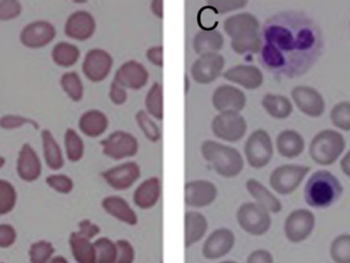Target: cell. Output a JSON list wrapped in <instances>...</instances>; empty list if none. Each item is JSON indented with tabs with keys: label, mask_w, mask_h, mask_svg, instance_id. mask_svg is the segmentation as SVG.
Returning <instances> with one entry per match:
<instances>
[{
	"label": "cell",
	"mask_w": 350,
	"mask_h": 263,
	"mask_svg": "<svg viewBox=\"0 0 350 263\" xmlns=\"http://www.w3.org/2000/svg\"><path fill=\"white\" fill-rule=\"evenodd\" d=\"M261 63L274 75H305L323 55L325 39L319 25L305 12L290 10L270 16L263 25Z\"/></svg>",
	"instance_id": "6da1fadb"
},
{
	"label": "cell",
	"mask_w": 350,
	"mask_h": 263,
	"mask_svg": "<svg viewBox=\"0 0 350 263\" xmlns=\"http://www.w3.org/2000/svg\"><path fill=\"white\" fill-rule=\"evenodd\" d=\"M223 29L230 37V47L237 55L258 53L263 45L260 23L254 14L241 12L228 16L223 23Z\"/></svg>",
	"instance_id": "7a4b0ae2"
},
{
	"label": "cell",
	"mask_w": 350,
	"mask_h": 263,
	"mask_svg": "<svg viewBox=\"0 0 350 263\" xmlns=\"http://www.w3.org/2000/svg\"><path fill=\"white\" fill-rule=\"evenodd\" d=\"M202 154L213 170L224 178L239 176L245 166L243 155L237 148L214 140H206L202 143Z\"/></svg>",
	"instance_id": "3957f363"
},
{
	"label": "cell",
	"mask_w": 350,
	"mask_h": 263,
	"mask_svg": "<svg viewBox=\"0 0 350 263\" xmlns=\"http://www.w3.org/2000/svg\"><path fill=\"white\" fill-rule=\"evenodd\" d=\"M343 191L341 183L331 172L317 171L305 185V201L310 207L325 209L334 205Z\"/></svg>",
	"instance_id": "277c9868"
},
{
	"label": "cell",
	"mask_w": 350,
	"mask_h": 263,
	"mask_svg": "<svg viewBox=\"0 0 350 263\" xmlns=\"http://www.w3.org/2000/svg\"><path fill=\"white\" fill-rule=\"evenodd\" d=\"M346 142L343 136L334 129H323L314 136L309 154L313 162L321 166H331L345 149Z\"/></svg>",
	"instance_id": "5b68a950"
},
{
	"label": "cell",
	"mask_w": 350,
	"mask_h": 263,
	"mask_svg": "<svg viewBox=\"0 0 350 263\" xmlns=\"http://www.w3.org/2000/svg\"><path fill=\"white\" fill-rule=\"evenodd\" d=\"M237 220L243 231L255 236L265 234L270 229L272 222L269 212L254 201H247L239 205Z\"/></svg>",
	"instance_id": "8992f818"
},
{
	"label": "cell",
	"mask_w": 350,
	"mask_h": 263,
	"mask_svg": "<svg viewBox=\"0 0 350 263\" xmlns=\"http://www.w3.org/2000/svg\"><path fill=\"white\" fill-rule=\"evenodd\" d=\"M245 156L251 168H263L273 156L271 137L265 129H258L247 137L245 143Z\"/></svg>",
	"instance_id": "52a82bcc"
},
{
	"label": "cell",
	"mask_w": 350,
	"mask_h": 263,
	"mask_svg": "<svg viewBox=\"0 0 350 263\" xmlns=\"http://www.w3.org/2000/svg\"><path fill=\"white\" fill-rule=\"evenodd\" d=\"M247 131V121L241 113H219L212 121V132L215 137L228 143L241 141Z\"/></svg>",
	"instance_id": "ba28073f"
},
{
	"label": "cell",
	"mask_w": 350,
	"mask_h": 263,
	"mask_svg": "<svg viewBox=\"0 0 350 263\" xmlns=\"http://www.w3.org/2000/svg\"><path fill=\"white\" fill-rule=\"evenodd\" d=\"M309 171V166L282 164L272 171L269 177L270 186L278 195H291L300 186Z\"/></svg>",
	"instance_id": "9c48e42d"
},
{
	"label": "cell",
	"mask_w": 350,
	"mask_h": 263,
	"mask_svg": "<svg viewBox=\"0 0 350 263\" xmlns=\"http://www.w3.org/2000/svg\"><path fill=\"white\" fill-rule=\"evenodd\" d=\"M104 155L113 160L133 158L138 153L139 143L133 134L126 131H116L100 142Z\"/></svg>",
	"instance_id": "30bf717a"
},
{
	"label": "cell",
	"mask_w": 350,
	"mask_h": 263,
	"mask_svg": "<svg viewBox=\"0 0 350 263\" xmlns=\"http://www.w3.org/2000/svg\"><path fill=\"white\" fill-rule=\"evenodd\" d=\"M225 59L219 53L200 55L190 68L192 79L198 84H210L214 82L224 69Z\"/></svg>",
	"instance_id": "8fae6325"
},
{
	"label": "cell",
	"mask_w": 350,
	"mask_h": 263,
	"mask_svg": "<svg viewBox=\"0 0 350 263\" xmlns=\"http://www.w3.org/2000/svg\"><path fill=\"white\" fill-rule=\"evenodd\" d=\"M113 66V58L103 49H92L83 62V72L90 82H103L109 76Z\"/></svg>",
	"instance_id": "7c38bea8"
},
{
	"label": "cell",
	"mask_w": 350,
	"mask_h": 263,
	"mask_svg": "<svg viewBox=\"0 0 350 263\" xmlns=\"http://www.w3.org/2000/svg\"><path fill=\"white\" fill-rule=\"evenodd\" d=\"M314 225V215L309 210H295L284 221V234L290 242H301L308 238Z\"/></svg>",
	"instance_id": "4fadbf2b"
},
{
	"label": "cell",
	"mask_w": 350,
	"mask_h": 263,
	"mask_svg": "<svg viewBox=\"0 0 350 263\" xmlns=\"http://www.w3.org/2000/svg\"><path fill=\"white\" fill-rule=\"evenodd\" d=\"M101 176L114 190H128L140 178L141 168L136 162H126L104 171Z\"/></svg>",
	"instance_id": "5bb4252c"
},
{
	"label": "cell",
	"mask_w": 350,
	"mask_h": 263,
	"mask_svg": "<svg viewBox=\"0 0 350 263\" xmlns=\"http://www.w3.org/2000/svg\"><path fill=\"white\" fill-rule=\"evenodd\" d=\"M218 197V188L208 180H193L184 187V199L188 207L202 209L212 205Z\"/></svg>",
	"instance_id": "9a60e30c"
},
{
	"label": "cell",
	"mask_w": 350,
	"mask_h": 263,
	"mask_svg": "<svg viewBox=\"0 0 350 263\" xmlns=\"http://www.w3.org/2000/svg\"><path fill=\"white\" fill-rule=\"evenodd\" d=\"M212 103L219 113H241L247 104V96L237 86L222 84L213 92Z\"/></svg>",
	"instance_id": "2e32d148"
},
{
	"label": "cell",
	"mask_w": 350,
	"mask_h": 263,
	"mask_svg": "<svg viewBox=\"0 0 350 263\" xmlns=\"http://www.w3.org/2000/svg\"><path fill=\"white\" fill-rule=\"evenodd\" d=\"M57 30L52 23L46 20H38L28 23L20 33V40L30 49L46 47L54 40Z\"/></svg>",
	"instance_id": "e0dca14e"
},
{
	"label": "cell",
	"mask_w": 350,
	"mask_h": 263,
	"mask_svg": "<svg viewBox=\"0 0 350 263\" xmlns=\"http://www.w3.org/2000/svg\"><path fill=\"white\" fill-rule=\"evenodd\" d=\"M235 245V236L232 230L222 227L208 234L202 245V255L208 260L223 258L231 252Z\"/></svg>",
	"instance_id": "ac0fdd59"
},
{
	"label": "cell",
	"mask_w": 350,
	"mask_h": 263,
	"mask_svg": "<svg viewBox=\"0 0 350 263\" xmlns=\"http://www.w3.org/2000/svg\"><path fill=\"white\" fill-rule=\"evenodd\" d=\"M149 80L148 70L140 62L130 60L124 62L114 74L113 82L126 90H139Z\"/></svg>",
	"instance_id": "d6986e66"
},
{
	"label": "cell",
	"mask_w": 350,
	"mask_h": 263,
	"mask_svg": "<svg viewBox=\"0 0 350 263\" xmlns=\"http://www.w3.org/2000/svg\"><path fill=\"white\" fill-rule=\"evenodd\" d=\"M292 98L299 110L307 116L319 117L325 112L323 96L311 86H295L292 90Z\"/></svg>",
	"instance_id": "ffe728a7"
},
{
	"label": "cell",
	"mask_w": 350,
	"mask_h": 263,
	"mask_svg": "<svg viewBox=\"0 0 350 263\" xmlns=\"http://www.w3.org/2000/svg\"><path fill=\"white\" fill-rule=\"evenodd\" d=\"M97 24L91 12L87 10H77L67 18L64 32L69 38L85 41L95 34Z\"/></svg>",
	"instance_id": "44dd1931"
},
{
	"label": "cell",
	"mask_w": 350,
	"mask_h": 263,
	"mask_svg": "<svg viewBox=\"0 0 350 263\" xmlns=\"http://www.w3.org/2000/svg\"><path fill=\"white\" fill-rule=\"evenodd\" d=\"M222 76L227 82L249 90H257L264 82L263 73L254 65L233 66L223 72Z\"/></svg>",
	"instance_id": "7402d4cb"
},
{
	"label": "cell",
	"mask_w": 350,
	"mask_h": 263,
	"mask_svg": "<svg viewBox=\"0 0 350 263\" xmlns=\"http://www.w3.org/2000/svg\"><path fill=\"white\" fill-rule=\"evenodd\" d=\"M42 160L29 143L23 144L17 160V172L26 182H33L42 175Z\"/></svg>",
	"instance_id": "603a6c76"
},
{
	"label": "cell",
	"mask_w": 350,
	"mask_h": 263,
	"mask_svg": "<svg viewBox=\"0 0 350 263\" xmlns=\"http://www.w3.org/2000/svg\"><path fill=\"white\" fill-rule=\"evenodd\" d=\"M161 179L159 177H150L137 187L133 195V201L139 209H152L161 199Z\"/></svg>",
	"instance_id": "cb8c5ba5"
},
{
	"label": "cell",
	"mask_w": 350,
	"mask_h": 263,
	"mask_svg": "<svg viewBox=\"0 0 350 263\" xmlns=\"http://www.w3.org/2000/svg\"><path fill=\"white\" fill-rule=\"evenodd\" d=\"M102 208L108 215L116 218L122 223L128 224L130 226L138 224V216H137L136 212L124 197H118V195H109V197H104L102 201Z\"/></svg>",
	"instance_id": "d4e9b609"
},
{
	"label": "cell",
	"mask_w": 350,
	"mask_h": 263,
	"mask_svg": "<svg viewBox=\"0 0 350 263\" xmlns=\"http://www.w3.org/2000/svg\"><path fill=\"white\" fill-rule=\"evenodd\" d=\"M245 187L247 192L255 199V203L267 210L269 213L276 214L282 211V201L257 179L250 178L245 182Z\"/></svg>",
	"instance_id": "484cf974"
},
{
	"label": "cell",
	"mask_w": 350,
	"mask_h": 263,
	"mask_svg": "<svg viewBox=\"0 0 350 263\" xmlns=\"http://www.w3.org/2000/svg\"><path fill=\"white\" fill-rule=\"evenodd\" d=\"M79 127L81 133L90 138L103 135L109 127V119L105 113L98 109L85 111L79 117Z\"/></svg>",
	"instance_id": "4316f807"
},
{
	"label": "cell",
	"mask_w": 350,
	"mask_h": 263,
	"mask_svg": "<svg viewBox=\"0 0 350 263\" xmlns=\"http://www.w3.org/2000/svg\"><path fill=\"white\" fill-rule=\"evenodd\" d=\"M185 247L193 246L206 236L208 229V222L206 216L200 212L188 211L185 214Z\"/></svg>",
	"instance_id": "83f0119b"
},
{
	"label": "cell",
	"mask_w": 350,
	"mask_h": 263,
	"mask_svg": "<svg viewBox=\"0 0 350 263\" xmlns=\"http://www.w3.org/2000/svg\"><path fill=\"white\" fill-rule=\"evenodd\" d=\"M304 139L294 129H284L276 137V148L282 158H298L304 151Z\"/></svg>",
	"instance_id": "f1b7e54d"
},
{
	"label": "cell",
	"mask_w": 350,
	"mask_h": 263,
	"mask_svg": "<svg viewBox=\"0 0 350 263\" xmlns=\"http://www.w3.org/2000/svg\"><path fill=\"white\" fill-rule=\"evenodd\" d=\"M224 47V36L220 31L202 30L196 33L193 38V49L198 55L219 53Z\"/></svg>",
	"instance_id": "f546056e"
},
{
	"label": "cell",
	"mask_w": 350,
	"mask_h": 263,
	"mask_svg": "<svg viewBox=\"0 0 350 263\" xmlns=\"http://www.w3.org/2000/svg\"><path fill=\"white\" fill-rule=\"evenodd\" d=\"M71 253L77 263H96V250L94 242L75 231L69 236Z\"/></svg>",
	"instance_id": "4dcf8cb0"
},
{
	"label": "cell",
	"mask_w": 350,
	"mask_h": 263,
	"mask_svg": "<svg viewBox=\"0 0 350 263\" xmlns=\"http://www.w3.org/2000/svg\"><path fill=\"white\" fill-rule=\"evenodd\" d=\"M42 138L44 160H46V164L52 170H61L64 166L65 162L60 145L55 139L54 135L50 129H42Z\"/></svg>",
	"instance_id": "1f68e13d"
},
{
	"label": "cell",
	"mask_w": 350,
	"mask_h": 263,
	"mask_svg": "<svg viewBox=\"0 0 350 263\" xmlns=\"http://www.w3.org/2000/svg\"><path fill=\"white\" fill-rule=\"evenodd\" d=\"M264 110L275 119L288 118L293 112V104L282 95L266 94L262 99Z\"/></svg>",
	"instance_id": "d6a6232c"
},
{
	"label": "cell",
	"mask_w": 350,
	"mask_h": 263,
	"mask_svg": "<svg viewBox=\"0 0 350 263\" xmlns=\"http://www.w3.org/2000/svg\"><path fill=\"white\" fill-rule=\"evenodd\" d=\"M53 61L61 67L69 68L79 62L81 51L77 45L67 41L56 43L52 51Z\"/></svg>",
	"instance_id": "836d02e7"
},
{
	"label": "cell",
	"mask_w": 350,
	"mask_h": 263,
	"mask_svg": "<svg viewBox=\"0 0 350 263\" xmlns=\"http://www.w3.org/2000/svg\"><path fill=\"white\" fill-rule=\"evenodd\" d=\"M146 112L157 121L163 119V90L159 82H154L145 98Z\"/></svg>",
	"instance_id": "e575fe53"
},
{
	"label": "cell",
	"mask_w": 350,
	"mask_h": 263,
	"mask_svg": "<svg viewBox=\"0 0 350 263\" xmlns=\"http://www.w3.org/2000/svg\"><path fill=\"white\" fill-rule=\"evenodd\" d=\"M61 86L75 102H81L85 96V86L77 71L66 72L61 76Z\"/></svg>",
	"instance_id": "d590c367"
},
{
	"label": "cell",
	"mask_w": 350,
	"mask_h": 263,
	"mask_svg": "<svg viewBox=\"0 0 350 263\" xmlns=\"http://www.w3.org/2000/svg\"><path fill=\"white\" fill-rule=\"evenodd\" d=\"M66 156L70 162H77L85 155V142L75 129H66L64 136Z\"/></svg>",
	"instance_id": "8d00e7d4"
},
{
	"label": "cell",
	"mask_w": 350,
	"mask_h": 263,
	"mask_svg": "<svg viewBox=\"0 0 350 263\" xmlns=\"http://www.w3.org/2000/svg\"><path fill=\"white\" fill-rule=\"evenodd\" d=\"M96 250V263H116L118 248L113 240L102 236L94 242Z\"/></svg>",
	"instance_id": "74e56055"
},
{
	"label": "cell",
	"mask_w": 350,
	"mask_h": 263,
	"mask_svg": "<svg viewBox=\"0 0 350 263\" xmlns=\"http://www.w3.org/2000/svg\"><path fill=\"white\" fill-rule=\"evenodd\" d=\"M17 190L13 183L0 179V216L11 213L17 203Z\"/></svg>",
	"instance_id": "f35d334b"
},
{
	"label": "cell",
	"mask_w": 350,
	"mask_h": 263,
	"mask_svg": "<svg viewBox=\"0 0 350 263\" xmlns=\"http://www.w3.org/2000/svg\"><path fill=\"white\" fill-rule=\"evenodd\" d=\"M136 121L141 131L149 141L152 142V143L161 141V129L146 111L139 110L136 114Z\"/></svg>",
	"instance_id": "ab89813d"
},
{
	"label": "cell",
	"mask_w": 350,
	"mask_h": 263,
	"mask_svg": "<svg viewBox=\"0 0 350 263\" xmlns=\"http://www.w3.org/2000/svg\"><path fill=\"white\" fill-rule=\"evenodd\" d=\"M55 248L46 240H38L30 246L29 259L31 263H49L54 257Z\"/></svg>",
	"instance_id": "60d3db41"
},
{
	"label": "cell",
	"mask_w": 350,
	"mask_h": 263,
	"mask_svg": "<svg viewBox=\"0 0 350 263\" xmlns=\"http://www.w3.org/2000/svg\"><path fill=\"white\" fill-rule=\"evenodd\" d=\"M336 263H350V234H341L332 242L329 250Z\"/></svg>",
	"instance_id": "b9f144b4"
},
{
	"label": "cell",
	"mask_w": 350,
	"mask_h": 263,
	"mask_svg": "<svg viewBox=\"0 0 350 263\" xmlns=\"http://www.w3.org/2000/svg\"><path fill=\"white\" fill-rule=\"evenodd\" d=\"M331 121L342 131H350V102H340L331 111Z\"/></svg>",
	"instance_id": "7bdbcfd3"
},
{
	"label": "cell",
	"mask_w": 350,
	"mask_h": 263,
	"mask_svg": "<svg viewBox=\"0 0 350 263\" xmlns=\"http://www.w3.org/2000/svg\"><path fill=\"white\" fill-rule=\"evenodd\" d=\"M46 184L54 190L63 195H68L73 190L75 183L70 177L65 174H52L46 178Z\"/></svg>",
	"instance_id": "ee69618b"
},
{
	"label": "cell",
	"mask_w": 350,
	"mask_h": 263,
	"mask_svg": "<svg viewBox=\"0 0 350 263\" xmlns=\"http://www.w3.org/2000/svg\"><path fill=\"white\" fill-rule=\"evenodd\" d=\"M247 3L245 0H211L208 6L217 14H227L243 8Z\"/></svg>",
	"instance_id": "f6af8a7d"
},
{
	"label": "cell",
	"mask_w": 350,
	"mask_h": 263,
	"mask_svg": "<svg viewBox=\"0 0 350 263\" xmlns=\"http://www.w3.org/2000/svg\"><path fill=\"white\" fill-rule=\"evenodd\" d=\"M24 125H34L36 129L40 127L38 121L28 118V117L21 116V115L7 114L0 117V127H3V129H18V127H22Z\"/></svg>",
	"instance_id": "bcb514c9"
},
{
	"label": "cell",
	"mask_w": 350,
	"mask_h": 263,
	"mask_svg": "<svg viewBox=\"0 0 350 263\" xmlns=\"http://www.w3.org/2000/svg\"><path fill=\"white\" fill-rule=\"evenodd\" d=\"M116 248H118V257L116 263H134L136 259V251L134 246L128 240H116Z\"/></svg>",
	"instance_id": "7dc6e473"
},
{
	"label": "cell",
	"mask_w": 350,
	"mask_h": 263,
	"mask_svg": "<svg viewBox=\"0 0 350 263\" xmlns=\"http://www.w3.org/2000/svg\"><path fill=\"white\" fill-rule=\"evenodd\" d=\"M22 10V4L18 0L0 1V22L18 18L21 14Z\"/></svg>",
	"instance_id": "c3c4849f"
},
{
	"label": "cell",
	"mask_w": 350,
	"mask_h": 263,
	"mask_svg": "<svg viewBox=\"0 0 350 263\" xmlns=\"http://www.w3.org/2000/svg\"><path fill=\"white\" fill-rule=\"evenodd\" d=\"M17 240V230L11 224H0V248H10Z\"/></svg>",
	"instance_id": "681fc988"
},
{
	"label": "cell",
	"mask_w": 350,
	"mask_h": 263,
	"mask_svg": "<svg viewBox=\"0 0 350 263\" xmlns=\"http://www.w3.org/2000/svg\"><path fill=\"white\" fill-rule=\"evenodd\" d=\"M77 232L92 240L101 232V228L91 220L83 219L79 223V231Z\"/></svg>",
	"instance_id": "f907efd6"
},
{
	"label": "cell",
	"mask_w": 350,
	"mask_h": 263,
	"mask_svg": "<svg viewBox=\"0 0 350 263\" xmlns=\"http://www.w3.org/2000/svg\"><path fill=\"white\" fill-rule=\"evenodd\" d=\"M109 98L114 105L120 106L128 101V92H126V88H122L120 84L112 82L109 88Z\"/></svg>",
	"instance_id": "816d5d0a"
},
{
	"label": "cell",
	"mask_w": 350,
	"mask_h": 263,
	"mask_svg": "<svg viewBox=\"0 0 350 263\" xmlns=\"http://www.w3.org/2000/svg\"><path fill=\"white\" fill-rule=\"evenodd\" d=\"M146 58L149 63L154 65L155 67H163V45H155L149 47L146 51Z\"/></svg>",
	"instance_id": "f5cc1de1"
},
{
	"label": "cell",
	"mask_w": 350,
	"mask_h": 263,
	"mask_svg": "<svg viewBox=\"0 0 350 263\" xmlns=\"http://www.w3.org/2000/svg\"><path fill=\"white\" fill-rule=\"evenodd\" d=\"M247 263H273V256L265 249H258L247 256Z\"/></svg>",
	"instance_id": "db71d44e"
},
{
	"label": "cell",
	"mask_w": 350,
	"mask_h": 263,
	"mask_svg": "<svg viewBox=\"0 0 350 263\" xmlns=\"http://www.w3.org/2000/svg\"><path fill=\"white\" fill-rule=\"evenodd\" d=\"M163 0H153L150 3V10L157 18H163Z\"/></svg>",
	"instance_id": "11a10c76"
},
{
	"label": "cell",
	"mask_w": 350,
	"mask_h": 263,
	"mask_svg": "<svg viewBox=\"0 0 350 263\" xmlns=\"http://www.w3.org/2000/svg\"><path fill=\"white\" fill-rule=\"evenodd\" d=\"M340 166H341L342 172L350 178V150L342 158Z\"/></svg>",
	"instance_id": "9f6ffc18"
},
{
	"label": "cell",
	"mask_w": 350,
	"mask_h": 263,
	"mask_svg": "<svg viewBox=\"0 0 350 263\" xmlns=\"http://www.w3.org/2000/svg\"><path fill=\"white\" fill-rule=\"evenodd\" d=\"M49 263H68V260L65 258L64 256H61V255H58V256L53 257L51 259L50 262Z\"/></svg>",
	"instance_id": "6f0895ef"
},
{
	"label": "cell",
	"mask_w": 350,
	"mask_h": 263,
	"mask_svg": "<svg viewBox=\"0 0 350 263\" xmlns=\"http://www.w3.org/2000/svg\"><path fill=\"white\" fill-rule=\"evenodd\" d=\"M184 90H185L186 94H187L190 90V80L189 77H188V75H185V88H184Z\"/></svg>",
	"instance_id": "680465c9"
},
{
	"label": "cell",
	"mask_w": 350,
	"mask_h": 263,
	"mask_svg": "<svg viewBox=\"0 0 350 263\" xmlns=\"http://www.w3.org/2000/svg\"><path fill=\"white\" fill-rule=\"evenodd\" d=\"M5 164V158L3 155H0V168H3Z\"/></svg>",
	"instance_id": "91938a15"
},
{
	"label": "cell",
	"mask_w": 350,
	"mask_h": 263,
	"mask_svg": "<svg viewBox=\"0 0 350 263\" xmlns=\"http://www.w3.org/2000/svg\"><path fill=\"white\" fill-rule=\"evenodd\" d=\"M219 263H237V261H232V260H224L221 261V262Z\"/></svg>",
	"instance_id": "94428289"
},
{
	"label": "cell",
	"mask_w": 350,
	"mask_h": 263,
	"mask_svg": "<svg viewBox=\"0 0 350 263\" xmlns=\"http://www.w3.org/2000/svg\"><path fill=\"white\" fill-rule=\"evenodd\" d=\"M0 263H3V262H0Z\"/></svg>",
	"instance_id": "6125c7cd"
}]
</instances>
